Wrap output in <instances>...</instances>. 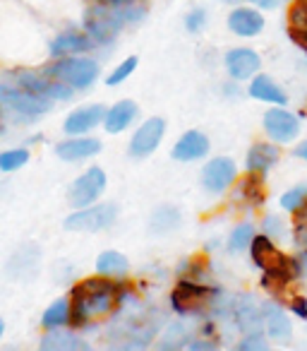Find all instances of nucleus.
Segmentation results:
<instances>
[{
    "label": "nucleus",
    "instance_id": "nucleus-1",
    "mask_svg": "<svg viewBox=\"0 0 307 351\" xmlns=\"http://www.w3.org/2000/svg\"><path fill=\"white\" fill-rule=\"evenodd\" d=\"M120 298H122V289L113 279L106 277L84 279V282H79L72 289V298H70L72 315H70V320L75 325H87L94 317L116 311L120 306Z\"/></svg>",
    "mask_w": 307,
    "mask_h": 351
},
{
    "label": "nucleus",
    "instance_id": "nucleus-2",
    "mask_svg": "<svg viewBox=\"0 0 307 351\" xmlns=\"http://www.w3.org/2000/svg\"><path fill=\"white\" fill-rule=\"evenodd\" d=\"M144 15V8L135 5V3H130V5H96L92 10H87L84 27H87V34L96 44H106L122 27L130 25V22H139Z\"/></svg>",
    "mask_w": 307,
    "mask_h": 351
},
{
    "label": "nucleus",
    "instance_id": "nucleus-3",
    "mask_svg": "<svg viewBox=\"0 0 307 351\" xmlns=\"http://www.w3.org/2000/svg\"><path fill=\"white\" fill-rule=\"evenodd\" d=\"M252 260L257 267L264 269V287H271V289H278V287H286L288 282L300 274V267H297L295 260H291L288 255H283L276 245L269 241V236H254L252 241Z\"/></svg>",
    "mask_w": 307,
    "mask_h": 351
},
{
    "label": "nucleus",
    "instance_id": "nucleus-4",
    "mask_svg": "<svg viewBox=\"0 0 307 351\" xmlns=\"http://www.w3.org/2000/svg\"><path fill=\"white\" fill-rule=\"evenodd\" d=\"M118 207L113 202H103V205H89L79 207L75 215L65 219V229L68 231H84V234H94V231H103L116 221Z\"/></svg>",
    "mask_w": 307,
    "mask_h": 351
},
{
    "label": "nucleus",
    "instance_id": "nucleus-5",
    "mask_svg": "<svg viewBox=\"0 0 307 351\" xmlns=\"http://www.w3.org/2000/svg\"><path fill=\"white\" fill-rule=\"evenodd\" d=\"M0 101H3V106L10 108V111H15L17 116H41V113H46L51 108V101L53 99H46V97H39V94L34 92H27V89L22 87H12V84H3L0 87Z\"/></svg>",
    "mask_w": 307,
    "mask_h": 351
},
{
    "label": "nucleus",
    "instance_id": "nucleus-6",
    "mask_svg": "<svg viewBox=\"0 0 307 351\" xmlns=\"http://www.w3.org/2000/svg\"><path fill=\"white\" fill-rule=\"evenodd\" d=\"M49 75H53L55 80H63L75 89H87L98 77V65L89 58H68L51 65Z\"/></svg>",
    "mask_w": 307,
    "mask_h": 351
},
{
    "label": "nucleus",
    "instance_id": "nucleus-7",
    "mask_svg": "<svg viewBox=\"0 0 307 351\" xmlns=\"http://www.w3.org/2000/svg\"><path fill=\"white\" fill-rule=\"evenodd\" d=\"M103 188H106V173H103V169H98V166H92V169H87L82 176H79L77 181L70 186V193H68V200L72 207H89L96 202V197L103 193Z\"/></svg>",
    "mask_w": 307,
    "mask_h": 351
},
{
    "label": "nucleus",
    "instance_id": "nucleus-8",
    "mask_svg": "<svg viewBox=\"0 0 307 351\" xmlns=\"http://www.w3.org/2000/svg\"><path fill=\"white\" fill-rule=\"evenodd\" d=\"M163 130H166V123L163 118H149L139 125V130L135 132V137L130 140V154L135 159H144L151 152L157 149L163 140Z\"/></svg>",
    "mask_w": 307,
    "mask_h": 351
},
{
    "label": "nucleus",
    "instance_id": "nucleus-9",
    "mask_svg": "<svg viewBox=\"0 0 307 351\" xmlns=\"http://www.w3.org/2000/svg\"><path fill=\"white\" fill-rule=\"evenodd\" d=\"M15 82H17V87L27 89V92H34L46 99H70L75 89V87H70L68 82H63V80H46L34 73H17Z\"/></svg>",
    "mask_w": 307,
    "mask_h": 351
},
{
    "label": "nucleus",
    "instance_id": "nucleus-10",
    "mask_svg": "<svg viewBox=\"0 0 307 351\" xmlns=\"http://www.w3.org/2000/svg\"><path fill=\"white\" fill-rule=\"evenodd\" d=\"M209 298H211V289L200 287V284H192V282H181L171 293V306L176 308V313L187 315V313L202 311Z\"/></svg>",
    "mask_w": 307,
    "mask_h": 351
},
{
    "label": "nucleus",
    "instance_id": "nucleus-11",
    "mask_svg": "<svg viewBox=\"0 0 307 351\" xmlns=\"http://www.w3.org/2000/svg\"><path fill=\"white\" fill-rule=\"evenodd\" d=\"M235 181V164L228 156H216L202 169V186L209 193H224Z\"/></svg>",
    "mask_w": 307,
    "mask_h": 351
},
{
    "label": "nucleus",
    "instance_id": "nucleus-12",
    "mask_svg": "<svg viewBox=\"0 0 307 351\" xmlns=\"http://www.w3.org/2000/svg\"><path fill=\"white\" fill-rule=\"evenodd\" d=\"M264 130L276 142H291L300 132V121L286 108H269L264 116Z\"/></svg>",
    "mask_w": 307,
    "mask_h": 351
},
{
    "label": "nucleus",
    "instance_id": "nucleus-13",
    "mask_svg": "<svg viewBox=\"0 0 307 351\" xmlns=\"http://www.w3.org/2000/svg\"><path fill=\"white\" fill-rule=\"evenodd\" d=\"M103 118H106V108H103L101 104L82 106L65 118V132H68V135H82V132H89L92 128H96Z\"/></svg>",
    "mask_w": 307,
    "mask_h": 351
},
{
    "label": "nucleus",
    "instance_id": "nucleus-14",
    "mask_svg": "<svg viewBox=\"0 0 307 351\" xmlns=\"http://www.w3.org/2000/svg\"><path fill=\"white\" fill-rule=\"evenodd\" d=\"M259 65H262L259 56L250 49H233L226 53V70H228L233 80L252 77V75L259 70Z\"/></svg>",
    "mask_w": 307,
    "mask_h": 351
},
{
    "label": "nucleus",
    "instance_id": "nucleus-15",
    "mask_svg": "<svg viewBox=\"0 0 307 351\" xmlns=\"http://www.w3.org/2000/svg\"><path fill=\"white\" fill-rule=\"evenodd\" d=\"M209 152V140H206L204 132L200 130H187L181 140L176 142L173 147V159L178 161H195V159H202L206 156Z\"/></svg>",
    "mask_w": 307,
    "mask_h": 351
},
{
    "label": "nucleus",
    "instance_id": "nucleus-16",
    "mask_svg": "<svg viewBox=\"0 0 307 351\" xmlns=\"http://www.w3.org/2000/svg\"><path fill=\"white\" fill-rule=\"evenodd\" d=\"M98 152H101V142L96 137H75V140H65L55 147V154L63 161H82Z\"/></svg>",
    "mask_w": 307,
    "mask_h": 351
},
{
    "label": "nucleus",
    "instance_id": "nucleus-17",
    "mask_svg": "<svg viewBox=\"0 0 307 351\" xmlns=\"http://www.w3.org/2000/svg\"><path fill=\"white\" fill-rule=\"evenodd\" d=\"M235 322L245 335H252V332H262L264 325V315L262 308L257 306L252 296H240L235 303Z\"/></svg>",
    "mask_w": 307,
    "mask_h": 351
},
{
    "label": "nucleus",
    "instance_id": "nucleus-18",
    "mask_svg": "<svg viewBox=\"0 0 307 351\" xmlns=\"http://www.w3.org/2000/svg\"><path fill=\"white\" fill-rule=\"evenodd\" d=\"M262 315H264V330L269 332V337L276 341H288L293 335V327L288 315L283 313L281 306L276 303H264L262 306Z\"/></svg>",
    "mask_w": 307,
    "mask_h": 351
},
{
    "label": "nucleus",
    "instance_id": "nucleus-19",
    "mask_svg": "<svg viewBox=\"0 0 307 351\" xmlns=\"http://www.w3.org/2000/svg\"><path fill=\"white\" fill-rule=\"evenodd\" d=\"M96 41L89 34H77V32H65L58 39H53L51 44V56H77L84 53V51L94 49Z\"/></svg>",
    "mask_w": 307,
    "mask_h": 351
},
{
    "label": "nucleus",
    "instance_id": "nucleus-20",
    "mask_svg": "<svg viewBox=\"0 0 307 351\" xmlns=\"http://www.w3.org/2000/svg\"><path fill=\"white\" fill-rule=\"evenodd\" d=\"M230 32H235L238 36H257L264 29V17L257 10H248V8H238L230 12L228 17Z\"/></svg>",
    "mask_w": 307,
    "mask_h": 351
},
{
    "label": "nucleus",
    "instance_id": "nucleus-21",
    "mask_svg": "<svg viewBox=\"0 0 307 351\" xmlns=\"http://www.w3.org/2000/svg\"><path fill=\"white\" fill-rule=\"evenodd\" d=\"M137 118V104L130 101V99H122L118 101L113 108L106 111V118H103V125H106L108 132H122L125 128L132 125V121Z\"/></svg>",
    "mask_w": 307,
    "mask_h": 351
},
{
    "label": "nucleus",
    "instance_id": "nucleus-22",
    "mask_svg": "<svg viewBox=\"0 0 307 351\" xmlns=\"http://www.w3.org/2000/svg\"><path fill=\"white\" fill-rule=\"evenodd\" d=\"M281 152H278L276 145H269V142H259V145H252L248 152V171H257V173H264L269 171L273 164L278 161Z\"/></svg>",
    "mask_w": 307,
    "mask_h": 351
},
{
    "label": "nucleus",
    "instance_id": "nucleus-23",
    "mask_svg": "<svg viewBox=\"0 0 307 351\" xmlns=\"http://www.w3.org/2000/svg\"><path fill=\"white\" fill-rule=\"evenodd\" d=\"M41 351H89V344L72 332H49L41 339Z\"/></svg>",
    "mask_w": 307,
    "mask_h": 351
},
{
    "label": "nucleus",
    "instance_id": "nucleus-24",
    "mask_svg": "<svg viewBox=\"0 0 307 351\" xmlns=\"http://www.w3.org/2000/svg\"><path fill=\"white\" fill-rule=\"evenodd\" d=\"M250 97L259 99V101H267V104H276V106H283V104L288 101L286 92H283L271 77H267V75H259V77L252 80V84H250Z\"/></svg>",
    "mask_w": 307,
    "mask_h": 351
},
{
    "label": "nucleus",
    "instance_id": "nucleus-25",
    "mask_svg": "<svg viewBox=\"0 0 307 351\" xmlns=\"http://www.w3.org/2000/svg\"><path fill=\"white\" fill-rule=\"evenodd\" d=\"M288 36L297 46L307 49V3L295 0V5L288 12Z\"/></svg>",
    "mask_w": 307,
    "mask_h": 351
},
{
    "label": "nucleus",
    "instance_id": "nucleus-26",
    "mask_svg": "<svg viewBox=\"0 0 307 351\" xmlns=\"http://www.w3.org/2000/svg\"><path fill=\"white\" fill-rule=\"evenodd\" d=\"M178 226H181V212L171 205L159 207V210L151 215V221H149L151 234H157V236L171 234L173 229H178Z\"/></svg>",
    "mask_w": 307,
    "mask_h": 351
},
{
    "label": "nucleus",
    "instance_id": "nucleus-27",
    "mask_svg": "<svg viewBox=\"0 0 307 351\" xmlns=\"http://www.w3.org/2000/svg\"><path fill=\"white\" fill-rule=\"evenodd\" d=\"M130 269V263L122 253L118 250H106V253L98 255L96 260V272L98 274H106V277H120Z\"/></svg>",
    "mask_w": 307,
    "mask_h": 351
},
{
    "label": "nucleus",
    "instance_id": "nucleus-28",
    "mask_svg": "<svg viewBox=\"0 0 307 351\" xmlns=\"http://www.w3.org/2000/svg\"><path fill=\"white\" fill-rule=\"evenodd\" d=\"M70 315H72V303L68 298H58V301H53L46 308L44 317H41V325L49 327V330H58V327H63L70 320Z\"/></svg>",
    "mask_w": 307,
    "mask_h": 351
},
{
    "label": "nucleus",
    "instance_id": "nucleus-29",
    "mask_svg": "<svg viewBox=\"0 0 307 351\" xmlns=\"http://www.w3.org/2000/svg\"><path fill=\"white\" fill-rule=\"evenodd\" d=\"M254 241V229L252 224H240L233 229V234H230L228 239V250H233V253H240V250L250 248Z\"/></svg>",
    "mask_w": 307,
    "mask_h": 351
},
{
    "label": "nucleus",
    "instance_id": "nucleus-30",
    "mask_svg": "<svg viewBox=\"0 0 307 351\" xmlns=\"http://www.w3.org/2000/svg\"><path fill=\"white\" fill-rule=\"evenodd\" d=\"M137 56H130V58H125L120 65H118L116 70H113L111 75H108V80H106V84L108 87H116V84H120V82H125L127 77H130L132 73H135V68H137Z\"/></svg>",
    "mask_w": 307,
    "mask_h": 351
},
{
    "label": "nucleus",
    "instance_id": "nucleus-31",
    "mask_svg": "<svg viewBox=\"0 0 307 351\" xmlns=\"http://www.w3.org/2000/svg\"><path fill=\"white\" fill-rule=\"evenodd\" d=\"M29 161V152L27 149H8L0 154V169L3 171H15Z\"/></svg>",
    "mask_w": 307,
    "mask_h": 351
},
{
    "label": "nucleus",
    "instance_id": "nucleus-32",
    "mask_svg": "<svg viewBox=\"0 0 307 351\" xmlns=\"http://www.w3.org/2000/svg\"><path fill=\"white\" fill-rule=\"evenodd\" d=\"M293 234H295L297 245L307 248V200L295 210V219H293Z\"/></svg>",
    "mask_w": 307,
    "mask_h": 351
},
{
    "label": "nucleus",
    "instance_id": "nucleus-33",
    "mask_svg": "<svg viewBox=\"0 0 307 351\" xmlns=\"http://www.w3.org/2000/svg\"><path fill=\"white\" fill-rule=\"evenodd\" d=\"M305 200H307V186H297V188H293V191L283 193L281 207H283V210H288V212H295Z\"/></svg>",
    "mask_w": 307,
    "mask_h": 351
},
{
    "label": "nucleus",
    "instance_id": "nucleus-34",
    "mask_svg": "<svg viewBox=\"0 0 307 351\" xmlns=\"http://www.w3.org/2000/svg\"><path fill=\"white\" fill-rule=\"evenodd\" d=\"M243 191L248 193L250 197H252L254 202H262L264 200V183H262V176L257 173V171H250L248 181H245Z\"/></svg>",
    "mask_w": 307,
    "mask_h": 351
},
{
    "label": "nucleus",
    "instance_id": "nucleus-35",
    "mask_svg": "<svg viewBox=\"0 0 307 351\" xmlns=\"http://www.w3.org/2000/svg\"><path fill=\"white\" fill-rule=\"evenodd\" d=\"M238 349L240 351H254V349L264 351V349H267V339L262 337V332H252V335H248L243 341H240Z\"/></svg>",
    "mask_w": 307,
    "mask_h": 351
},
{
    "label": "nucleus",
    "instance_id": "nucleus-36",
    "mask_svg": "<svg viewBox=\"0 0 307 351\" xmlns=\"http://www.w3.org/2000/svg\"><path fill=\"white\" fill-rule=\"evenodd\" d=\"M206 25V12L204 10H192L190 15L185 17V27H187V32H202V27Z\"/></svg>",
    "mask_w": 307,
    "mask_h": 351
},
{
    "label": "nucleus",
    "instance_id": "nucleus-37",
    "mask_svg": "<svg viewBox=\"0 0 307 351\" xmlns=\"http://www.w3.org/2000/svg\"><path fill=\"white\" fill-rule=\"evenodd\" d=\"M291 311L295 313L297 317H307V298H302V296L293 298V301H291Z\"/></svg>",
    "mask_w": 307,
    "mask_h": 351
},
{
    "label": "nucleus",
    "instance_id": "nucleus-38",
    "mask_svg": "<svg viewBox=\"0 0 307 351\" xmlns=\"http://www.w3.org/2000/svg\"><path fill=\"white\" fill-rule=\"evenodd\" d=\"M264 231H267L269 236H276V234H281V231H283V224L271 215L269 219H264Z\"/></svg>",
    "mask_w": 307,
    "mask_h": 351
},
{
    "label": "nucleus",
    "instance_id": "nucleus-39",
    "mask_svg": "<svg viewBox=\"0 0 307 351\" xmlns=\"http://www.w3.org/2000/svg\"><path fill=\"white\" fill-rule=\"evenodd\" d=\"M98 5H130L135 0H96Z\"/></svg>",
    "mask_w": 307,
    "mask_h": 351
},
{
    "label": "nucleus",
    "instance_id": "nucleus-40",
    "mask_svg": "<svg viewBox=\"0 0 307 351\" xmlns=\"http://www.w3.org/2000/svg\"><path fill=\"white\" fill-rule=\"evenodd\" d=\"M295 156H297V159H305L307 161V140L300 142V145L295 147Z\"/></svg>",
    "mask_w": 307,
    "mask_h": 351
},
{
    "label": "nucleus",
    "instance_id": "nucleus-41",
    "mask_svg": "<svg viewBox=\"0 0 307 351\" xmlns=\"http://www.w3.org/2000/svg\"><path fill=\"white\" fill-rule=\"evenodd\" d=\"M250 3H257V5H262V8H271L276 0H250Z\"/></svg>",
    "mask_w": 307,
    "mask_h": 351
},
{
    "label": "nucleus",
    "instance_id": "nucleus-42",
    "mask_svg": "<svg viewBox=\"0 0 307 351\" xmlns=\"http://www.w3.org/2000/svg\"><path fill=\"white\" fill-rule=\"evenodd\" d=\"M226 3H238V0H226Z\"/></svg>",
    "mask_w": 307,
    "mask_h": 351
},
{
    "label": "nucleus",
    "instance_id": "nucleus-43",
    "mask_svg": "<svg viewBox=\"0 0 307 351\" xmlns=\"http://www.w3.org/2000/svg\"><path fill=\"white\" fill-rule=\"evenodd\" d=\"M300 3H307V0H300Z\"/></svg>",
    "mask_w": 307,
    "mask_h": 351
}]
</instances>
